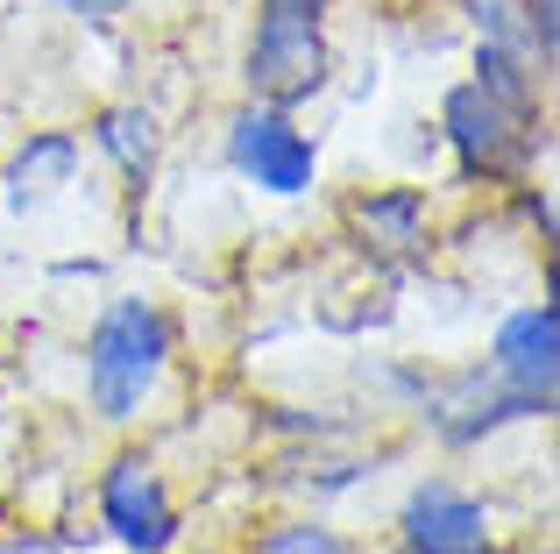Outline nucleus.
Here are the masks:
<instances>
[{
  "label": "nucleus",
  "mask_w": 560,
  "mask_h": 554,
  "mask_svg": "<svg viewBox=\"0 0 560 554\" xmlns=\"http://www.w3.org/2000/svg\"><path fill=\"white\" fill-rule=\"evenodd\" d=\"M171 362H178V320L156 299H142V291H114L93 313L85 342H79L85 413L114 434L142 427L150 405L164 399V384H171Z\"/></svg>",
  "instance_id": "obj_1"
},
{
  "label": "nucleus",
  "mask_w": 560,
  "mask_h": 554,
  "mask_svg": "<svg viewBox=\"0 0 560 554\" xmlns=\"http://www.w3.org/2000/svg\"><path fill=\"white\" fill-rule=\"evenodd\" d=\"M334 22L327 0H256V22L242 43V100L305 114L334 93Z\"/></svg>",
  "instance_id": "obj_2"
},
{
  "label": "nucleus",
  "mask_w": 560,
  "mask_h": 554,
  "mask_svg": "<svg viewBox=\"0 0 560 554\" xmlns=\"http://www.w3.org/2000/svg\"><path fill=\"white\" fill-rule=\"evenodd\" d=\"M440 157H454L468 185H518V178H539L553 150V122L547 114H511L504 100H490L476 79H454L440 93Z\"/></svg>",
  "instance_id": "obj_3"
},
{
  "label": "nucleus",
  "mask_w": 560,
  "mask_h": 554,
  "mask_svg": "<svg viewBox=\"0 0 560 554\" xmlns=\"http://www.w3.org/2000/svg\"><path fill=\"white\" fill-rule=\"evenodd\" d=\"M220 164L262 199H305L319 185V136L305 128V114L270 107V100H242L220 122Z\"/></svg>",
  "instance_id": "obj_4"
},
{
  "label": "nucleus",
  "mask_w": 560,
  "mask_h": 554,
  "mask_svg": "<svg viewBox=\"0 0 560 554\" xmlns=\"http://www.w3.org/2000/svg\"><path fill=\"white\" fill-rule=\"evenodd\" d=\"M93 519L121 554H178L185 547V505L150 448H114L107 455V470L93 476Z\"/></svg>",
  "instance_id": "obj_5"
},
{
  "label": "nucleus",
  "mask_w": 560,
  "mask_h": 554,
  "mask_svg": "<svg viewBox=\"0 0 560 554\" xmlns=\"http://www.w3.org/2000/svg\"><path fill=\"white\" fill-rule=\"evenodd\" d=\"M419 427L433 434L440 448H490L497 434L533 427V419H553V399H533V391H511L490 362H462V370H433L425 399L411 405Z\"/></svg>",
  "instance_id": "obj_6"
},
{
  "label": "nucleus",
  "mask_w": 560,
  "mask_h": 554,
  "mask_svg": "<svg viewBox=\"0 0 560 554\" xmlns=\"http://www.w3.org/2000/svg\"><path fill=\"white\" fill-rule=\"evenodd\" d=\"M397 554H504V527L482 490L454 476H411L390 512Z\"/></svg>",
  "instance_id": "obj_7"
},
{
  "label": "nucleus",
  "mask_w": 560,
  "mask_h": 554,
  "mask_svg": "<svg viewBox=\"0 0 560 554\" xmlns=\"http://www.w3.org/2000/svg\"><path fill=\"white\" fill-rule=\"evenodd\" d=\"M348 235H355L383 270H419L425 256L440 250L433 193H425V185H411V178H397V185H370V193L348 199Z\"/></svg>",
  "instance_id": "obj_8"
},
{
  "label": "nucleus",
  "mask_w": 560,
  "mask_h": 554,
  "mask_svg": "<svg viewBox=\"0 0 560 554\" xmlns=\"http://www.w3.org/2000/svg\"><path fill=\"white\" fill-rule=\"evenodd\" d=\"M482 362H490L511 391H533V399L560 405V313H553V299L511 305L490 327V342H482Z\"/></svg>",
  "instance_id": "obj_9"
},
{
  "label": "nucleus",
  "mask_w": 560,
  "mask_h": 554,
  "mask_svg": "<svg viewBox=\"0 0 560 554\" xmlns=\"http://www.w3.org/2000/svg\"><path fill=\"white\" fill-rule=\"evenodd\" d=\"M79 142L128 185V193H150L156 164H164V114H156L150 100H107V107H93V122H85Z\"/></svg>",
  "instance_id": "obj_10"
},
{
  "label": "nucleus",
  "mask_w": 560,
  "mask_h": 554,
  "mask_svg": "<svg viewBox=\"0 0 560 554\" xmlns=\"http://www.w3.org/2000/svg\"><path fill=\"white\" fill-rule=\"evenodd\" d=\"M79 164H85L79 128H28L8 150V164H0V199H8L14 213H36V207H50L57 193L79 185Z\"/></svg>",
  "instance_id": "obj_11"
},
{
  "label": "nucleus",
  "mask_w": 560,
  "mask_h": 554,
  "mask_svg": "<svg viewBox=\"0 0 560 554\" xmlns=\"http://www.w3.org/2000/svg\"><path fill=\"white\" fill-rule=\"evenodd\" d=\"M468 79H476L490 100H504L511 114H547V71H539V57L525 50V43L476 36V50H468Z\"/></svg>",
  "instance_id": "obj_12"
},
{
  "label": "nucleus",
  "mask_w": 560,
  "mask_h": 554,
  "mask_svg": "<svg viewBox=\"0 0 560 554\" xmlns=\"http://www.w3.org/2000/svg\"><path fill=\"white\" fill-rule=\"evenodd\" d=\"M248 554H362V541L348 527H334L327 512H291L248 541Z\"/></svg>",
  "instance_id": "obj_13"
},
{
  "label": "nucleus",
  "mask_w": 560,
  "mask_h": 554,
  "mask_svg": "<svg viewBox=\"0 0 560 554\" xmlns=\"http://www.w3.org/2000/svg\"><path fill=\"white\" fill-rule=\"evenodd\" d=\"M468 22H476V36H490V43H525V14H518V0H468ZM533 50V43H525ZM553 79V71H547Z\"/></svg>",
  "instance_id": "obj_14"
},
{
  "label": "nucleus",
  "mask_w": 560,
  "mask_h": 554,
  "mask_svg": "<svg viewBox=\"0 0 560 554\" xmlns=\"http://www.w3.org/2000/svg\"><path fill=\"white\" fill-rule=\"evenodd\" d=\"M518 14H525V43H533L539 71H553V57H560V0H518Z\"/></svg>",
  "instance_id": "obj_15"
},
{
  "label": "nucleus",
  "mask_w": 560,
  "mask_h": 554,
  "mask_svg": "<svg viewBox=\"0 0 560 554\" xmlns=\"http://www.w3.org/2000/svg\"><path fill=\"white\" fill-rule=\"evenodd\" d=\"M0 554H71V547L43 527H14V533H0Z\"/></svg>",
  "instance_id": "obj_16"
},
{
  "label": "nucleus",
  "mask_w": 560,
  "mask_h": 554,
  "mask_svg": "<svg viewBox=\"0 0 560 554\" xmlns=\"http://www.w3.org/2000/svg\"><path fill=\"white\" fill-rule=\"evenodd\" d=\"M50 8L71 22H114V14H128V0H50Z\"/></svg>",
  "instance_id": "obj_17"
}]
</instances>
